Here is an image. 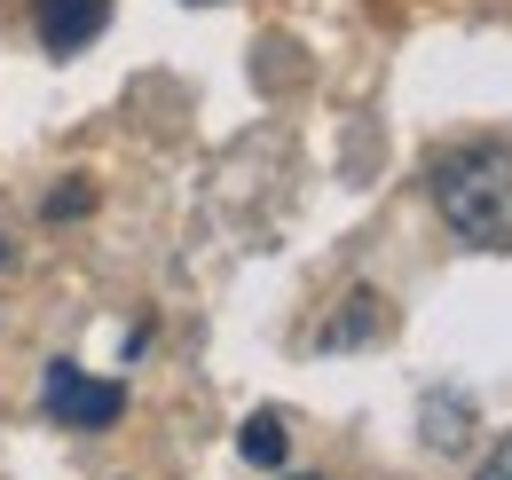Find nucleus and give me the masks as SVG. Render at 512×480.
Returning a JSON list of instances; mask_svg holds the SVG:
<instances>
[{
  "instance_id": "nucleus-1",
  "label": "nucleus",
  "mask_w": 512,
  "mask_h": 480,
  "mask_svg": "<svg viewBox=\"0 0 512 480\" xmlns=\"http://www.w3.org/2000/svg\"><path fill=\"white\" fill-rule=\"evenodd\" d=\"M426 197L442 213V229L473 252H512V142H465L434 158Z\"/></svg>"
},
{
  "instance_id": "nucleus-2",
  "label": "nucleus",
  "mask_w": 512,
  "mask_h": 480,
  "mask_svg": "<svg viewBox=\"0 0 512 480\" xmlns=\"http://www.w3.org/2000/svg\"><path fill=\"white\" fill-rule=\"evenodd\" d=\"M119 410H127V386L119 378H87L71 362H48V418L56 425L103 433V425H119Z\"/></svg>"
},
{
  "instance_id": "nucleus-3",
  "label": "nucleus",
  "mask_w": 512,
  "mask_h": 480,
  "mask_svg": "<svg viewBox=\"0 0 512 480\" xmlns=\"http://www.w3.org/2000/svg\"><path fill=\"white\" fill-rule=\"evenodd\" d=\"M103 24H111V0H32V32L48 56H79Z\"/></svg>"
},
{
  "instance_id": "nucleus-4",
  "label": "nucleus",
  "mask_w": 512,
  "mask_h": 480,
  "mask_svg": "<svg viewBox=\"0 0 512 480\" xmlns=\"http://www.w3.org/2000/svg\"><path fill=\"white\" fill-rule=\"evenodd\" d=\"M379 331H386V300H379V292H355V300L323 323V347H331V355H347V347H371Z\"/></svg>"
},
{
  "instance_id": "nucleus-5",
  "label": "nucleus",
  "mask_w": 512,
  "mask_h": 480,
  "mask_svg": "<svg viewBox=\"0 0 512 480\" xmlns=\"http://www.w3.org/2000/svg\"><path fill=\"white\" fill-rule=\"evenodd\" d=\"M237 457L260 465V473H276V465H284V418H276V410H253L245 433H237Z\"/></svg>"
},
{
  "instance_id": "nucleus-6",
  "label": "nucleus",
  "mask_w": 512,
  "mask_h": 480,
  "mask_svg": "<svg viewBox=\"0 0 512 480\" xmlns=\"http://www.w3.org/2000/svg\"><path fill=\"white\" fill-rule=\"evenodd\" d=\"M87 213V181H64L56 197H48V221H79Z\"/></svg>"
},
{
  "instance_id": "nucleus-7",
  "label": "nucleus",
  "mask_w": 512,
  "mask_h": 480,
  "mask_svg": "<svg viewBox=\"0 0 512 480\" xmlns=\"http://www.w3.org/2000/svg\"><path fill=\"white\" fill-rule=\"evenodd\" d=\"M473 480H512V441H505V449H497V457H489V465H481Z\"/></svg>"
},
{
  "instance_id": "nucleus-8",
  "label": "nucleus",
  "mask_w": 512,
  "mask_h": 480,
  "mask_svg": "<svg viewBox=\"0 0 512 480\" xmlns=\"http://www.w3.org/2000/svg\"><path fill=\"white\" fill-rule=\"evenodd\" d=\"M276 480H316V473H276Z\"/></svg>"
},
{
  "instance_id": "nucleus-9",
  "label": "nucleus",
  "mask_w": 512,
  "mask_h": 480,
  "mask_svg": "<svg viewBox=\"0 0 512 480\" xmlns=\"http://www.w3.org/2000/svg\"><path fill=\"white\" fill-rule=\"evenodd\" d=\"M0 260H8V244H0Z\"/></svg>"
}]
</instances>
